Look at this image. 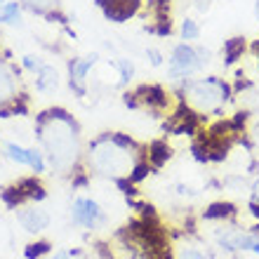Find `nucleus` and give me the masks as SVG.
I'll use <instances>...</instances> for the list:
<instances>
[{"label": "nucleus", "instance_id": "obj_1", "mask_svg": "<svg viewBox=\"0 0 259 259\" xmlns=\"http://www.w3.org/2000/svg\"><path fill=\"white\" fill-rule=\"evenodd\" d=\"M82 132L80 123L64 106H52L35 116V137L42 153L57 175H75L82 160Z\"/></svg>", "mask_w": 259, "mask_h": 259}, {"label": "nucleus", "instance_id": "obj_2", "mask_svg": "<svg viewBox=\"0 0 259 259\" xmlns=\"http://www.w3.org/2000/svg\"><path fill=\"white\" fill-rule=\"evenodd\" d=\"M146 158V149L125 132H104L88 144V167L97 175L118 179L127 177L137 160Z\"/></svg>", "mask_w": 259, "mask_h": 259}, {"label": "nucleus", "instance_id": "obj_3", "mask_svg": "<svg viewBox=\"0 0 259 259\" xmlns=\"http://www.w3.org/2000/svg\"><path fill=\"white\" fill-rule=\"evenodd\" d=\"M177 97L198 116H205V113L219 116L224 104L231 99V85L217 75L189 78V80H182Z\"/></svg>", "mask_w": 259, "mask_h": 259}, {"label": "nucleus", "instance_id": "obj_4", "mask_svg": "<svg viewBox=\"0 0 259 259\" xmlns=\"http://www.w3.org/2000/svg\"><path fill=\"white\" fill-rule=\"evenodd\" d=\"M212 64V50L198 42H177L172 45L167 57V78L175 82L189 80L193 75L203 73L205 66Z\"/></svg>", "mask_w": 259, "mask_h": 259}, {"label": "nucleus", "instance_id": "obj_5", "mask_svg": "<svg viewBox=\"0 0 259 259\" xmlns=\"http://www.w3.org/2000/svg\"><path fill=\"white\" fill-rule=\"evenodd\" d=\"M71 222L75 226H82V229H97V226L106 224V212L102 210V205L92 200V198H75L73 205H71Z\"/></svg>", "mask_w": 259, "mask_h": 259}, {"label": "nucleus", "instance_id": "obj_6", "mask_svg": "<svg viewBox=\"0 0 259 259\" xmlns=\"http://www.w3.org/2000/svg\"><path fill=\"white\" fill-rule=\"evenodd\" d=\"M99 64V55H85V57H75L68 59V88L75 97H85L88 95V75L90 71Z\"/></svg>", "mask_w": 259, "mask_h": 259}, {"label": "nucleus", "instance_id": "obj_7", "mask_svg": "<svg viewBox=\"0 0 259 259\" xmlns=\"http://www.w3.org/2000/svg\"><path fill=\"white\" fill-rule=\"evenodd\" d=\"M97 7L113 24H125L142 10V0H97Z\"/></svg>", "mask_w": 259, "mask_h": 259}, {"label": "nucleus", "instance_id": "obj_8", "mask_svg": "<svg viewBox=\"0 0 259 259\" xmlns=\"http://www.w3.org/2000/svg\"><path fill=\"white\" fill-rule=\"evenodd\" d=\"M19 75L21 71L14 64H10L7 59H0V106H5V104L14 102L17 97H21Z\"/></svg>", "mask_w": 259, "mask_h": 259}, {"label": "nucleus", "instance_id": "obj_9", "mask_svg": "<svg viewBox=\"0 0 259 259\" xmlns=\"http://www.w3.org/2000/svg\"><path fill=\"white\" fill-rule=\"evenodd\" d=\"M17 219L24 231L28 233H42L50 226V214L38 205H28V207H17Z\"/></svg>", "mask_w": 259, "mask_h": 259}, {"label": "nucleus", "instance_id": "obj_10", "mask_svg": "<svg viewBox=\"0 0 259 259\" xmlns=\"http://www.w3.org/2000/svg\"><path fill=\"white\" fill-rule=\"evenodd\" d=\"M24 10L38 14V17H48V19H55L59 24H66V17L62 14V0H19Z\"/></svg>", "mask_w": 259, "mask_h": 259}, {"label": "nucleus", "instance_id": "obj_11", "mask_svg": "<svg viewBox=\"0 0 259 259\" xmlns=\"http://www.w3.org/2000/svg\"><path fill=\"white\" fill-rule=\"evenodd\" d=\"M59 85H62V78H59V71L52 64H45L35 73V92H40V95H52L59 90Z\"/></svg>", "mask_w": 259, "mask_h": 259}, {"label": "nucleus", "instance_id": "obj_12", "mask_svg": "<svg viewBox=\"0 0 259 259\" xmlns=\"http://www.w3.org/2000/svg\"><path fill=\"white\" fill-rule=\"evenodd\" d=\"M170 158H172V149L167 146L165 139H156V142H151L146 146V160H149V165L153 170H160Z\"/></svg>", "mask_w": 259, "mask_h": 259}, {"label": "nucleus", "instance_id": "obj_13", "mask_svg": "<svg viewBox=\"0 0 259 259\" xmlns=\"http://www.w3.org/2000/svg\"><path fill=\"white\" fill-rule=\"evenodd\" d=\"M0 24L3 26H21L24 24V5L19 0H5L0 5Z\"/></svg>", "mask_w": 259, "mask_h": 259}, {"label": "nucleus", "instance_id": "obj_14", "mask_svg": "<svg viewBox=\"0 0 259 259\" xmlns=\"http://www.w3.org/2000/svg\"><path fill=\"white\" fill-rule=\"evenodd\" d=\"M5 156L12 160V163L21 165V167H31V160H33V149H24L19 144L7 142L5 144Z\"/></svg>", "mask_w": 259, "mask_h": 259}, {"label": "nucleus", "instance_id": "obj_15", "mask_svg": "<svg viewBox=\"0 0 259 259\" xmlns=\"http://www.w3.org/2000/svg\"><path fill=\"white\" fill-rule=\"evenodd\" d=\"M222 52H224V62L226 64H236L240 57H243V52H245V38H240V35L229 38V40L224 42Z\"/></svg>", "mask_w": 259, "mask_h": 259}, {"label": "nucleus", "instance_id": "obj_16", "mask_svg": "<svg viewBox=\"0 0 259 259\" xmlns=\"http://www.w3.org/2000/svg\"><path fill=\"white\" fill-rule=\"evenodd\" d=\"M179 38L184 42H196L200 38V24L193 17H184L179 21Z\"/></svg>", "mask_w": 259, "mask_h": 259}, {"label": "nucleus", "instance_id": "obj_17", "mask_svg": "<svg viewBox=\"0 0 259 259\" xmlns=\"http://www.w3.org/2000/svg\"><path fill=\"white\" fill-rule=\"evenodd\" d=\"M113 68H116L118 75H120V85L132 82V78H135V73H137L135 62H132L130 57H118L116 62H113Z\"/></svg>", "mask_w": 259, "mask_h": 259}, {"label": "nucleus", "instance_id": "obj_18", "mask_svg": "<svg viewBox=\"0 0 259 259\" xmlns=\"http://www.w3.org/2000/svg\"><path fill=\"white\" fill-rule=\"evenodd\" d=\"M236 214V207L231 203H212L207 210L203 212L205 219H229Z\"/></svg>", "mask_w": 259, "mask_h": 259}, {"label": "nucleus", "instance_id": "obj_19", "mask_svg": "<svg viewBox=\"0 0 259 259\" xmlns=\"http://www.w3.org/2000/svg\"><path fill=\"white\" fill-rule=\"evenodd\" d=\"M50 252H52V245H50L48 240H35V243L26 245L24 257H26V259H40L42 254H50Z\"/></svg>", "mask_w": 259, "mask_h": 259}, {"label": "nucleus", "instance_id": "obj_20", "mask_svg": "<svg viewBox=\"0 0 259 259\" xmlns=\"http://www.w3.org/2000/svg\"><path fill=\"white\" fill-rule=\"evenodd\" d=\"M48 62H42V57H38V55H24L21 57V68L24 71H28V73H38L42 66H45Z\"/></svg>", "mask_w": 259, "mask_h": 259}, {"label": "nucleus", "instance_id": "obj_21", "mask_svg": "<svg viewBox=\"0 0 259 259\" xmlns=\"http://www.w3.org/2000/svg\"><path fill=\"white\" fill-rule=\"evenodd\" d=\"M146 59H149V64L153 68H160L165 64V55L158 48H146Z\"/></svg>", "mask_w": 259, "mask_h": 259}, {"label": "nucleus", "instance_id": "obj_22", "mask_svg": "<svg viewBox=\"0 0 259 259\" xmlns=\"http://www.w3.org/2000/svg\"><path fill=\"white\" fill-rule=\"evenodd\" d=\"M177 259H205V254L198 252V250H193V247H184V250L179 252Z\"/></svg>", "mask_w": 259, "mask_h": 259}, {"label": "nucleus", "instance_id": "obj_23", "mask_svg": "<svg viewBox=\"0 0 259 259\" xmlns=\"http://www.w3.org/2000/svg\"><path fill=\"white\" fill-rule=\"evenodd\" d=\"M50 259H73V254L71 252H66V250H59V252H55Z\"/></svg>", "mask_w": 259, "mask_h": 259}, {"label": "nucleus", "instance_id": "obj_24", "mask_svg": "<svg viewBox=\"0 0 259 259\" xmlns=\"http://www.w3.org/2000/svg\"><path fill=\"white\" fill-rule=\"evenodd\" d=\"M252 139H254V144L259 146V123L254 125V130H252Z\"/></svg>", "mask_w": 259, "mask_h": 259}, {"label": "nucleus", "instance_id": "obj_25", "mask_svg": "<svg viewBox=\"0 0 259 259\" xmlns=\"http://www.w3.org/2000/svg\"><path fill=\"white\" fill-rule=\"evenodd\" d=\"M254 17H257V21H259V0L254 3Z\"/></svg>", "mask_w": 259, "mask_h": 259}, {"label": "nucleus", "instance_id": "obj_26", "mask_svg": "<svg viewBox=\"0 0 259 259\" xmlns=\"http://www.w3.org/2000/svg\"><path fill=\"white\" fill-rule=\"evenodd\" d=\"M254 196L259 198V182H257V184H254Z\"/></svg>", "mask_w": 259, "mask_h": 259}, {"label": "nucleus", "instance_id": "obj_27", "mask_svg": "<svg viewBox=\"0 0 259 259\" xmlns=\"http://www.w3.org/2000/svg\"><path fill=\"white\" fill-rule=\"evenodd\" d=\"M3 3H5V0H0V5H3Z\"/></svg>", "mask_w": 259, "mask_h": 259}]
</instances>
